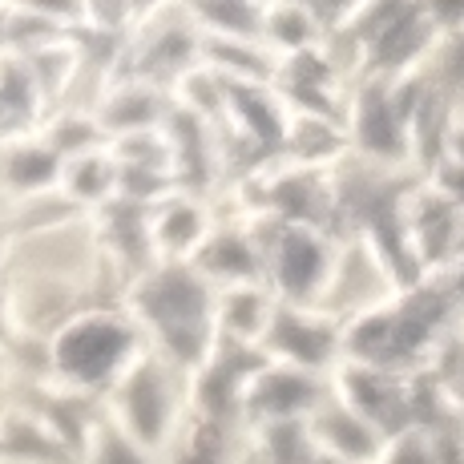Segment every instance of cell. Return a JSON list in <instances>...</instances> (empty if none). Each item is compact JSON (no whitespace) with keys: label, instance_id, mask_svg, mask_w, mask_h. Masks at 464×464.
Masks as SVG:
<instances>
[{"label":"cell","instance_id":"obj_1","mask_svg":"<svg viewBox=\"0 0 464 464\" xmlns=\"http://www.w3.org/2000/svg\"><path fill=\"white\" fill-rule=\"evenodd\" d=\"M138 355V327L113 311H85L65 319L49 343L53 372L73 388H110Z\"/></svg>","mask_w":464,"mask_h":464},{"label":"cell","instance_id":"obj_3","mask_svg":"<svg viewBox=\"0 0 464 464\" xmlns=\"http://www.w3.org/2000/svg\"><path fill=\"white\" fill-rule=\"evenodd\" d=\"M110 424L121 428L138 449H158L174 428V392L162 363L138 355L110 383Z\"/></svg>","mask_w":464,"mask_h":464},{"label":"cell","instance_id":"obj_2","mask_svg":"<svg viewBox=\"0 0 464 464\" xmlns=\"http://www.w3.org/2000/svg\"><path fill=\"white\" fill-rule=\"evenodd\" d=\"M138 315L150 324L154 339L178 360H202L207 352V319L210 295L207 283L186 266H162L146 279V287L133 299Z\"/></svg>","mask_w":464,"mask_h":464},{"label":"cell","instance_id":"obj_5","mask_svg":"<svg viewBox=\"0 0 464 464\" xmlns=\"http://www.w3.org/2000/svg\"><path fill=\"white\" fill-rule=\"evenodd\" d=\"M85 464H150V460L146 449H138L121 428L110 424V416H93L85 428Z\"/></svg>","mask_w":464,"mask_h":464},{"label":"cell","instance_id":"obj_4","mask_svg":"<svg viewBox=\"0 0 464 464\" xmlns=\"http://www.w3.org/2000/svg\"><path fill=\"white\" fill-rule=\"evenodd\" d=\"M57 150L29 141V146H13L8 154H0V186L8 190H37L53 174H57Z\"/></svg>","mask_w":464,"mask_h":464},{"label":"cell","instance_id":"obj_6","mask_svg":"<svg viewBox=\"0 0 464 464\" xmlns=\"http://www.w3.org/2000/svg\"><path fill=\"white\" fill-rule=\"evenodd\" d=\"M174 464H222V432L210 416L194 420L182 432V444L174 452Z\"/></svg>","mask_w":464,"mask_h":464},{"label":"cell","instance_id":"obj_8","mask_svg":"<svg viewBox=\"0 0 464 464\" xmlns=\"http://www.w3.org/2000/svg\"><path fill=\"white\" fill-rule=\"evenodd\" d=\"M0 460H5V452H0Z\"/></svg>","mask_w":464,"mask_h":464},{"label":"cell","instance_id":"obj_7","mask_svg":"<svg viewBox=\"0 0 464 464\" xmlns=\"http://www.w3.org/2000/svg\"><path fill=\"white\" fill-rule=\"evenodd\" d=\"M8 339V299L0 295V343Z\"/></svg>","mask_w":464,"mask_h":464}]
</instances>
